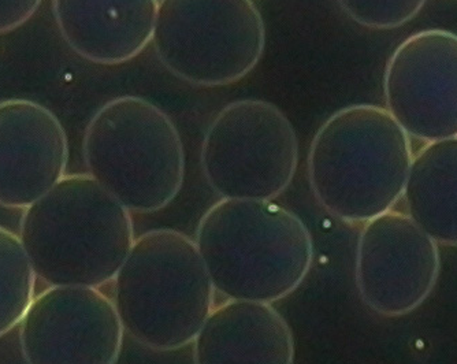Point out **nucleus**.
Masks as SVG:
<instances>
[{
  "instance_id": "nucleus-1",
  "label": "nucleus",
  "mask_w": 457,
  "mask_h": 364,
  "mask_svg": "<svg viewBox=\"0 0 457 364\" xmlns=\"http://www.w3.org/2000/svg\"><path fill=\"white\" fill-rule=\"evenodd\" d=\"M18 236L48 286L97 289L114 281L136 240L129 210L89 174H66L25 209Z\"/></svg>"
},
{
  "instance_id": "nucleus-2",
  "label": "nucleus",
  "mask_w": 457,
  "mask_h": 364,
  "mask_svg": "<svg viewBox=\"0 0 457 364\" xmlns=\"http://www.w3.org/2000/svg\"><path fill=\"white\" fill-rule=\"evenodd\" d=\"M195 243L215 292L228 300L285 299L314 258L304 222L273 200H220L200 219Z\"/></svg>"
},
{
  "instance_id": "nucleus-3",
  "label": "nucleus",
  "mask_w": 457,
  "mask_h": 364,
  "mask_svg": "<svg viewBox=\"0 0 457 364\" xmlns=\"http://www.w3.org/2000/svg\"><path fill=\"white\" fill-rule=\"evenodd\" d=\"M412 156L410 136L386 109L355 104L338 110L318 130L308 179L328 214L364 225L402 199Z\"/></svg>"
},
{
  "instance_id": "nucleus-4",
  "label": "nucleus",
  "mask_w": 457,
  "mask_h": 364,
  "mask_svg": "<svg viewBox=\"0 0 457 364\" xmlns=\"http://www.w3.org/2000/svg\"><path fill=\"white\" fill-rule=\"evenodd\" d=\"M112 282L123 330L158 352L194 343L214 310V285L196 243L179 230L136 238Z\"/></svg>"
},
{
  "instance_id": "nucleus-5",
  "label": "nucleus",
  "mask_w": 457,
  "mask_h": 364,
  "mask_svg": "<svg viewBox=\"0 0 457 364\" xmlns=\"http://www.w3.org/2000/svg\"><path fill=\"white\" fill-rule=\"evenodd\" d=\"M89 176L130 212L164 209L181 191L185 153L171 118L150 100L120 96L100 107L84 135Z\"/></svg>"
},
{
  "instance_id": "nucleus-6",
  "label": "nucleus",
  "mask_w": 457,
  "mask_h": 364,
  "mask_svg": "<svg viewBox=\"0 0 457 364\" xmlns=\"http://www.w3.org/2000/svg\"><path fill=\"white\" fill-rule=\"evenodd\" d=\"M153 43L174 76L192 86L223 87L256 68L266 28L253 0H159Z\"/></svg>"
},
{
  "instance_id": "nucleus-7",
  "label": "nucleus",
  "mask_w": 457,
  "mask_h": 364,
  "mask_svg": "<svg viewBox=\"0 0 457 364\" xmlns=\"http://www.w3.org/2000/svg\"><path fill=\"white\" fill-rule=\"evenodd\" d=\"M200 159L205 179L222 199L274 200L296 174L299 141L278 107L237 100L212 120Z\"/></svg>"
},
{
  "instance_id": "nucleus-8",
  "label": "nucleus",
  "mask_w": 457,
  "mask_h": 364,
  "mask_svg": "<svg viewBox=\"0 0 457 364\" xmlns=\"http://www.w3.org/2000/svg\"><path fill=\"white\" fill-rule=\"evenodd\" d=\"M114 302L97 288L50 286L20 323L27 364H115L123 341Z\"/></svg>"
},
{
  "instance_id": "nucleus-9",
  "label": "nucleus",
  "mask_w": 457,
  "mask_h": 364,
  "mask_svg": "<svg viewBox=\"0 0 457 364\" xmlns=\"http://www.w3.org/2000/svg\"><path fill=\"white\" fill-rule=\"evenodd\" d=\"M440 250L407 214L387 211L366 222L356 248V285L382 317L415 311L440 276Z\"/></svg>"
},
{
  "instance_id": "nucleus-10",
  "label": "nucleus",
  "mask_w": 457,
  "mask_h": 364,
  "mask_svg": "<svg viewBox=\"0 0 457 364\" xmlns=\"http://www.w3.org/2000/svg\"><path fill=\"white\" fill-rule=\"evenodd\" d=\"M386 110L410 137H457V35L428 29L405 38L387 61Z\"/></svg>"
},
{
  "instance_id": "nucleus-11",
  "label": "nucleus",
  "mask_w": 457,
  "mask_h": 364,
  "mask_svg": "<svg viewBox=\"0 0 457 364\" xmlns=\"http://www.w3.org/2000/svg\"><path fill=\"white\" fill-rule=\"evenodd\" d=\"M69 143L51 110L32 100L0 102V206L25 210L66 176Z\"/></svg>"
},
{
  "instance_id": "nucleus-12",
  "label": "nucleus",
  "mask_w": 457,
  "mask_h": 364,
  "mask_svg": "<svg viewBox=\"0 0 457 364\" xmlns=\"http://www.w3.org/2000/svg\"><path fill=\"white\" fill-rule=\"evenodd\" d=\"M159 0H53L69 47L89 62H128L153 42Z\"/></svg>"
},
{
  "instance_id": "nucleus-13",
  "label": "nucleus",
  "mask_w": 457,
  "mask_h": 364,
  "mask_svg": "<svg viewBox=\"0 0 457 364\" xmlns=\"http://www.w3.org/2000/svg\"><path fill=\"white\" fill-rule=\"evenodd\" d=\"M285 318L266 302L228 300L212 310L194 341L195 364H294Z\"/></svg>"
},
{
  "instance_id": "nucleus-14",
  "label": "nucleus",
  "mask_w": 457,
  "mask_h": 364,
  "mask_svg": "<svg viewBox=\"0 0 457 364\" xmlns=\"http://www.w3.org/2000/svg\"><path fill=\"white\" fill-rule=\"evenodd\" d=\"M403 197L426 235L457 247V137L426 143L412 156Z\"/></svg>"
},
{
  "instance_id": "nucleus-15",
  "label": "nucleus",
  "mask_w": 457,
  "mask_h": 364,
  "mask_svg": "<svg viewBox=\"0 0 457 364\" xmlns=\"http://www.w3.org/2000/svg\"><path fill=\"white\" fill-rule=\"evenodd\" d=\"M36 278L20 236L0 227V337L27 314L35 299Z\"/></svg>"
},
{
  "instance_id": "nucleus-16",
  "label": "nucleus",
  "mask_w": 457,
  "mask_h": 364,
  "mask_svg": "<svg viewBox=\"0 0 457 364\" xmlns=\"http://www.w3.org/2000/svg\"><path fill=\"white\" fill-rule=\"evenodd\" d=\"M428 0H337L356 24L369 29L403 27L420 14Z\"/></svg>"
},
{
  "instance_id": "nucleus-17",
  "label": "nucleus",
  "mask_w": 457,
  "mask_h": 364,
  "mask_svg": "<svg viewBox=\"0 0 457 364\" xmlns=\"http://www.w3.org/2000/svg\"><path fill=\"white\" fill-rule=\"evenodd\" d=\"M43 0H0V35L27 24Z\"/></svg>"
}]
</instances>
